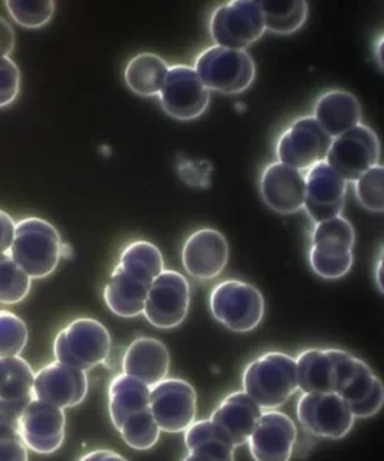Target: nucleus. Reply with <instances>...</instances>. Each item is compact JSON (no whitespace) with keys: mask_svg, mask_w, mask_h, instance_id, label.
<instances>
[{"mask_svg":"<svg viewBox=\"0 0 384 461\" xmlns=\"http://www.w3.org/2000/svg\"><path fill=\"white\" fill-rule=\"evenodd\" d=\"M242 386L261 410H278L299 391L294 357L282 352L263 353L245 367Z\"/></svg>","mask_w":384,"mask_h":461,"instance_id":"nucleus-1","label":"nucleus"},{"mask_svg":"<svg viewBox=\"0 0 384 461\" xmlns=\"http://www.w3.org/2000/svg\"><path fill=\"white\" fill-rule=\"evenodd\" d=\"M61 235L52 223L29 216L16 222L9 256L31 278H45L62 258Z\"/></svg>","mask_w":384,"mask_h":461,"instance_id":"nucleus-2","label":"nucleus"},{"mask_svg":"<svg viewBox=\"0 0 384 461\" xmlns=\"http://www.w3.org/2000/svg\"><path fill=\"white\" fill-rule=\"evenodd\" d=\"M110 350V331L104 324L91 317H79L67 324L54 342L55 359L84 372L103 364Z\"/></svg>","mask_w":384,"mask_h":461,"instance_id":"nucleus-3","label":"nucleus"},{"mask_svg":"<svg viewBox=\"0 0 384 461\" xmlns=\"http://www.w3.org/2000/svg\"><path fill=\"white\" fill-rule=\"evenodd\" d=\"M194 71L209 91L241 94L248 90L256 76L254 58L248 50L210 45L194 59Z\"/></svg>","mask_w":384,"mask_h":461,"instance_id":"nucleus-4","label":"nucleus"},{"mask_svg":"<svg viewBox=\"0 0 384 461\" xmlns=\"http://www.w3.org/2000/svg\"><path fill=\"white\" fill-rule=\"evenodd\" d=\"M209 307L216 321L237 333L258 328L265 314L263 293L246 281L225 280L209 295Z\"/></svg>","mask_w":384,"mask_h":461,"instance_id":"nucleus-5","label":"nucleus"},{"mask_svg":"<svg viewBox=\"0 0 384 461\" xmlns=\"http://www.w3.org/2000/svg\"><path fill=\"white\" fill-rule=\"evenodd\" d=\"M265 21L258 2L230 0L213 9L209 32L215 45L246 50L265 33Z\"/></svg>","mask_w":384,"mask_h":461,"instance_id":"nucleus-6","label":"nucleus"},{"mask_svg":"<svg viewBox=\"0 0 384 461\" xmlns=\"http://www.w3.org/2000/svg\"><path fill=\"white\" fill-rule=\"evenodd\" d=\"M331 141L333 139L321 129L313 115H302L278 137L277 162L307 172L318 163L326 162Z\"/></svg>","mask_w":384,"mask_h":461,"instance_id":"nucleus-7","label":"nucleus"},{"mask_svg":"<svg viewBox=\"0 0 384 461\" xmlns=\"http://www.w3.org/2000/svg\"><path fill=\"white\" fill-rule=\"evenodd\" d=\"M379 160L380 141L378 134L363 122L335 137L326 158L345 182H356L364 172L379 165Z\"/></svg>","mask_w":384,"mask_h":461,"instance_id":"nucleus-8","label":"nucleus"},{"mask_svg":"<svg viewBox=\"0 0 384 461\" xmlns=\"http://www.w3.org/2000/svg\"><path fill=\"white\" fill-rule=\"evenodd\" d=\"M191 307V285L183 274L163 270L151 283L143 314L151 326L163 330L183 323Z\"/></svg>","mask_w":384,"mask_h":461,"instance_id":"nucleus-9","label":"nucleus"},{"mask_svg":"<svg viewBox=\"0 0 384 461\" xmlns=\"http://www.w3.org/2000/svg\"><path fill=\"white\" fill-rule=\"evenodd\" d=\"M148 410L162 431L184 432L196 421L198 395L184 379L165 378L151 386Z\"/></svg>","mask_w":384,"mask_h":461,"instance_id":"nucleus-10","label":"nucleus"},{"mask_svg":"<svg viewBox=\"0 0 384 461\" xmlns=\"http://www.w3.org/2000/svg\"><path fill=\"white\" fill-rule=\"evenodd\" d=\"M157 97L170 117L189 122L198 119L208 110L210 91L201 83L193 67L176 64L169 67Z\"/></svg>","mask_w":384,"mask_h":461,"instance_id":"nucleus-11","label":"nucleus"},{"mask_svg":"<svg viewBox=\"0 0 384 461\" xmlns=\"http://www.w3.org/2000/svg\"><path fill=\"white\" fill-rule=\"evenodd\" d=\"M297 417L309 434L330 439L347 436L356 421L349 405L335 393H302Z\"/></svg>","mask_w":384,"mask_h":461,"instance_id":"nucleus-12","label":"nucleus"},{"mask_svg":"<svg viewBox=\"0 0 384 461\" xmlns=\"http://www.w3.org/2000/svg\"><path fill=\"white\" fill-rule=\"evenodd\" d=\"M65 425L64 410L32 400L19 415L18 431L28 450L47 456L59 450L64 444Z\"/></svg>","mask_w":384,"mask_h":461,"instance_id":"nucleus-13","label":"nucleus"},{"mask_svg":"<svg viewBox=\"0 0 384 461\" xmlns=\"http://www.w3.org/2000/svg\"><path fill=\"white\" fill-rule=\"evenodd\" d=\"M88 393L86 372L61 362H50L40 367L33 381V400L43 401L55 407H76Z\"/></svg>","mask_w":384,"mask_h":461,"instance_id":"nucleus-14","label":"nucleus"},{"mask_svg":"<svg viewBox=\"0 0 384 461\" xmlns=\"http://www.w3.org/2000/svg\"><path fill=\"white\" fill-rule=\"evenodd\" d=\"M297 427L281 411H263L248 439L255 461H290L297 444Z\"/></svg>","mask_w":384,"mask_h":461,"instance_id":"nucleus-15","label":"nucleus"},{"mask_svg":"<svg viewBox=\"0 0 384 461\" xmlns=\"http://www.w3.org/2000/svg\"><path fill=\"white\" fill-rule=\"evenodd\" d=\"M304 208L314 223L342 215L347 182L327 162L314 166L306 173Z\"/></svg>","mask_w":384,"mask_h":461,"instance_id":"nucleus-16","label":"nucleus"},{"mask_svg":"<svg viewBox=\"0 0 384 461\" xmlns=\"http://www.w3.org/2000/svg\"><path fill=\"white\" fill-rule=\"evenodd\" d=\"M259 192L268 208L281 215H292L304 208L306 175L284 163H270L259 177Z\"/></svg>","mask_w":384,"mask_h":461,"instance_id":"nucleus-17","label":"nucleus"},{"mask_svg":"<svg viewBox=\"0 0 384 461\" xmlns=\"http://www.w3.org/2000/svg\"><path fill=\"white\" fill-rule=\"evenodd\" d=\"M184 270L196 280H213L229 261V245L222 232L213 228L194 230L182 249Z\"/></svg>","mask_w":384,"mask_h":461,"instance_id":"nucleus-18","label":"nucleus"},{"mask_svg":"<svg viewBox=\"0 0 384 461\" xmlns=\"http://www.w3.org/2000/svg\"><path fill=\"white\" fill-rule=\"evenodd\" d=\"M263 412L244 391H237L223 398L209 420L227 436L232 446L241 447L248 443Z\"/></svg>","mask_w":384,"mask_h":461,"instance_id":"nucleus-19","label":"nucleus"},{"mask_svg":"<svg viewBox=\"0 0 384 461\" xmlns=\"http://www.w3.org/2000/svg\"><path fill=\"white\" fill-rule=\"evenodd\" d=\"M169 369V349L158 339H136L122 357V374L138 379L150 388L165 381Z\"/></svg>","mask_w":384,"mask_h":461,"instance_id":"nucleus-20","label":"nucleus"},{"mask_svg":"<svg viewBox=\"0 0 384 461\" xmlns=\"http://www.w3.org/2000/svg\"><path fill=\"white\" fill-rule=\"evenodd\" d=\"M362 114L359 98L350 91L335 88L321 94L314 105L313 117L335 139L362 122Z\"/></svg>","mask_w":384,"mask_h":461,"instance_id":"nucleus-21","label":"nucleus"},{"mask_svg":"<svg viewBox=\"0 0 384 461\" xmlns=\"http://www.w3.org/2000/svg\"><path fill=\"white\" fill-rule=\"evenodd\" d=\"M337 395L349 405L354 418H371L383 407L384 386L371 367L359 359L356 371Z\"/></svg>","mask_w":384,"mask_h":461,"instance_id":"nucleus-22","label":"nucleus"},{"mask_svg":"<svg viewBox=\"0 0 384 461\" xmlns=\"http://www.w3.org/2000/svg\"><path fill=\"white\" fill-rule=\"evenodd\" d=\"M115 267L134 285L150 288L151 283L165 270V258L157 245L137 240L122 249Z\"/></svg>","mask_w":384,"mask_h":461,"instance_id":"nucleus-23","label":"nucleus"},{"mask_svg":"<svg viewBox=\"0 0 384 461\" xmlns=\"http://www.w3.org/2000/svg\"><path fill=\"white\" fill-rule=\"evenodd\" d=\"M150 386L133 376L117 375L108 386V414L117 429L127 418L147 410Z\"/></svg>","mask_w":384,"mask_h":461,"instance_id":"nucleus-24","label":"nucleus"},{"mask_svg":"<svg viewBox=\"0 0 384 461\" xmlns=\"http://www.w3.org/2000/svg\"><path fill=\"white\" fill-rule=\"evenodd\" d=\"M354 244V228L349 220L340 215L320 223H314L309 252L328 258H342L353 256Z\"/></svg>","mask_w":384,"mask_h":461,"instance_id":"nucleus-25","label":"nucleus"},{"mask_svg":"<svg viewBox=\"0 0 384 461\" xmlns=\"http://www.w3.org/2000/svg\"><path fill=\"white\" fill-rule=\"evenodd\" d=\"M169 64L155 52H140L127 64L124 79L129 90L141 97H155L162 90Z\"/></svg>","mask_w":384,"mask_h":461,"instance_id":"nucleus-26","label":"nucleus"},{"mask_svg":"<svg viewBox=\"0 0 384 461\" xmlns=\"http://www.w3.org/2000/svg\"><path fill=\"white\" fill-rule=\"evenodd\" d=\"M295 364L299 389H301L302 393H335V365L327 350H302L295 359Z\"/></svg>","mask_w":384,"mask_h":461,"instance_id":"nucleus-27","label":"nucleus"},{"mask_svg":"<svg viewBox=\"0 0 384 461\" xmlns=\"http://www.w3.org/2000/svg\"><path fill=\"white\" fill-rule=\"evenodd\" d=\"M147 293L148 287L134 285L115 267L105 285V304L117 316L133 319L143 314Z\"/></svg>","mask_w":384,"mask_h":461,"instance_id":"nucleus-28","label":"nucleus"},{"mask_svg":"<svg viewBox=\"0 0 384 461\" xmlns=\"http://www.w3.org/2000/svg\"><path fill=\"white\" fill-rule=\"evenodd\" d=\"M184 444L189 453L215 461H235V447L210 420L194 421L184 431Z\"/></svg>","mask_w":384,"mask_h":461,"instance_id":"nucleus-29","label":"nucleus"},{"mask_svg":"<svg viewBox=\"0 0 384 461\" xmlns=\"http://www.w3.org/2000/svg\"><path fill=\"white\" fill-rule=\"evenodd\" d=\"M35 372L23 357H0V400L28 405L33 400Z\"/></svg>","mask_w":384,"mask_h":461,"instance_id":"nucleus-30","label":"nucleus"},{"mask_svg":"<svg viewBox=\"0 0 384 461\" xmlns=\"http://www.w3.org/2000/svg\"><path fill=\"white\" fill-rule=\"evenodd\" d=\"M265 28L278 35H290L304 26L308 18L307 2H259Z\"/></svg>","mask_w":384,"mask_h":461,"instance_id":"nucleus-31","label":"nucleus"},{"mask_svg":"<svg viewBox=\"0 0 384 461\" xmlns=\"http://www.w3.org/2000/svg\"><path fill=\"white\" fill-rule=\"evenodd\" d=\"M119 432L127 446L134 450L143 451L157 444L162 429H158L157 422L147 408L127 418Z\"/></svg>","mask_w":384,"mask_h":461,"instance_id":"nucleus-32","label":"nucleus"},{"mask_svg":"<svg viewBox=\"0 0 384 461\" xmlns=\"http://www.w3.org/2000/svg\"><path fill=\"white\" fill-rule=\"evenodd\" d=\"M32 278L14 263L9 254H0V303L18 304L31 292Z\"/></svg>","mask_w":384,"mask_h":461,"instance_id":"nucleus-33","label":"nucleus"},{"mask_svg":"<svg viewBox=\"0 0 384 461\" xmlns=\"http://www.w3.org/2000/svg\"><path fill=\"white\" fill-rule=\"evenodd\" d=\"M28 326L9 310H0V357H21L28 343Z\"/></svg>","mask_w":384,"mask_h":461,"instance_id":"nucleus-34","label":"nucleus"},{"mask_svg":"<svg viewBox=\"0 0 384 461\" xmlns=\"http://www.w3.org/2000/svg\"><path fill=\"white\" fill-rule=\"evenodd\" d=\"M384 167L373 166L354 182V192L360 205L371 212H383L384 209Z\"/></svg>","mask_w":384,"mask_h":461,"instance_id":"nucleus-35","label":"nucleus"},{"mask_svg":"<svg viewBox=\"0 0 384 461\" xmlns=\"http://www.w3.org/2000/svg\"><path fill=\"white\" fill-rule=\"evenodd\" d=\"M4 5L12 19L23 28L29 29L42 28L47 25L55 12V4L52 0H43V2L7 0Z\"/></svg>","mask_w":384,"mask_h":461,"instance_id":"nucleus-36","label":"nucleus"},{"mask_svg":"<svg viewBox=\"0 0 384 461\" xmlns=\"http://www.w3.org/2000/svg\"><path fill=\"white\" fill-rule=\"evenodd\" d=\"M21 90V71L9 57L0 58V108L12 104Z\"/></svg>","mask_w":384,"mask_h":461,"instance_id":"nucleus-37","label":"nucleus"},{"mask_svg":"<svg viewBox=\"0 0 384 461\" xmlns=\"http://www.w3.org/2000/svg\"><path fill=\"white\" fill-rule=\"evenodd\" d=\"M28 448L21 436L0 439V461H28Z\"/></svg>","mask_w":384,"mask_h":461,"instance_id":"nucleus-38","label":"nucleus"},{"mask_svg":"<svg viewBox=\"0 0 384 461\" xmlns=\"http://www.w3.org/2000/svg\"><path fill=\"white\" fill-rule=\"evenodd\" d=\"M14 222L9 213L0 211V254H7L13 242Z\"/></svg>","mask_w":384,"mask_h":461,"instance_id":"nucleus-39","label":"nucleus"},{"mask_svg":"<svg viewBox=\"0 0 384 461\" xmlns=\"http://www.w3.org/2000/svg\"><path fill=\"white\" fill-rule=\"evenodd\" d=\"M14 31L6 19L0 16V58L9 57L14 48Z\"/></svg>","mask_w":384,"mask_h":461,"instance_id":"nucleus-40","label":"nucleus"},{"mask_svg":"<svg viewBox=\"0 0 384 461\" xmlns=\"http://www.w3.org/2000/svg\"><path fill=\"white\" fill-rule=\"evenodd\" d=\"M25 407V403H12L0 400V424L18 425L19 415Z\"/></svg>","mask_w":384,"mask_h":461,"instance_id":"nucleus-41","label":"nucleus"},{"mask_svg":"<svg viewBox=\"0 0 384 461\" xmlns=\"http://www.w3.org/2000/svg\"><path fill=\"white\" fill-rule=\"evenodd\" d=\"M78 461H129L126 457H122L121 454L115 453L112 450H100L90 451V453L84 454L83 457Z\"/></svg>","mask_w":384,"mask_h":461,"instance_id":"nucleus-42","label":"nucleus"},{"mask_svg":"<svg viewBox=\"0 0 384 461\" xmlns=\"http://www.w3.org/2000/svg\"><path fill=\"white\" fill-rule=\"evenodd\" d=\"M182 461H215L212 458L205 457V456H201V454L189 453L186 457Z\"/></svg>","mask_w":384,"mask_h":461,"instance_id":"nucleus-43","label":"nucleus"},{"mask_svg":"<svg viewBox=\"0 0 384 461\" xmlns=\"http://www.w3.org/2000/svg\"><path fill=\"white\" fill-rule=\"evenodd\" d=\"M381 263H383V259H381V252L380 257H379L378 267H376V281H378L379 290L383 293V285H381Z\"/></svg>","mask_w":384,"mask_h":461,"instance_id":"nucleus-44","label":"nucleus"},{"mask_svg":"<svg viewBox=\"0 0 384 461\" xmlns=\"http://www.w3.org/2000/svg\"><path fill=\"white\" fill-rule=\"evenodd\" d=\"M381 48H383V38H379L378 45H376V50H378V61L379 67H383V61H381Z\"/></svg>","mask_w":384,"mask_h":461,"instance_id":"nucleus-45","label":"nucleus"}]
</instances>
